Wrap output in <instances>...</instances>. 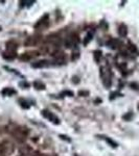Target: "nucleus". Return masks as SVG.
Wrapping results in <instances>:
<instances>
[{
  "label": "nucleus",
  "instance_id": "1",
  "mask_svg": "<svg viewBox=\"0 0 139 156\" xmlns=\"http://www.w3.org/2000/svg\"><path fill=\"white\" fill-rule=\"evenodd\" d=\"M12 134L18 142L22 143L26 140L27 134H28V130L25 127H17V128H15V129H13Z\"/></svg>",
  "mask_w": 139,
  "mask_h": 156
},
{
  "label": "nucleus",
  "instance_id": "2",
  "mask_svg": "<svg viewBox=\"0 0 139 156\" xmlns=\"http://www.w3.org/2000/svg\"><path fill=\"white\" fill-rule=\"evenodd\" d=\"M14 151V145L9 140H3L0 144V156H9Z\"/></svg>",
  "mask_w": 139,
  "mask_h": 156
},
{
  "label": "nucleus",
  "instance_id": "3",
  "mask_svg": "<svg viewBox=\"0 0 139 156\" xmlns=\"http://www.w3.org/2000/svg\"><path fill=\"white\" fill-rule=\"evenodd\" d=\"M100 77L103 79V83L106 87H109L111 85V72L108 67L100 68Z\"/></svg>",
  "mask_w": 139,
  "mask_h": 156
},
{
  "label": "nucleus",
  "instance_id": "4",
  "mask_svg": "<svg viewBox=\"0 0 139 156\" xmlns=\"http://www.w3.org/2000/svg\"><path fill=\"white\" fill-rule=\"evenodd\" d=\"M79 36L77 34H72L70 36H68L65 40V47L67 48H72V47H75L77 44H79Z\"/></svg>",
  "mask_w": 139,
  "mask_h": 156
},
{
  "label": "nucleus",
  "instance_id": "5",
  "mask_svg": "<svg viewBox=\"0 0 139 156\" xmlns=\"http://www.w3.org/2000/svg\"><path fill=\"white\" fill-rule=\"evenodd\" d=\"M42 40V37L40 34H34V36H30L25 40L24 44L25 46L29 47V46H36V45L39 44Z\"/></svg>",
  "mask_w": 139,
  "mask_h": 156
},
{
  "label": "nucleus",
  "instance_id": "6",
  "mask_svg": "<svg viewBox=\"0 0 139 156\" xmlns=\"http://www.w3.org/2000/svg\"><path fill=\"white\" fill-rule=\"evenodd\" d=\"M54 62L55 65H65L67 62L66 55H65L64 52L58 51L57 53L54 55Z\"/></svg>",
  "mask_w": 139,
  "mask_h": 156
},
{
  "label": "nucleus",
  "instance_id": "7",
  "mask_svg": "<svg viewBox=\"0 0 139 156\" xmlns=\"http://www.w3.org/2000/svg\"><path fill=\"white\" fill-rule=\"evenodd\" d=\"M49 25V20H48V16L45 15L43 18H41L39 21L37 22V24L35 25V28L36 29H40V30H44L47 28V26Z\"/></svg>",
  "mask_w": 139,
  "mask_h": 156
},
{
  "label": "nucleus",
  "instance_id": "8",
  "mask_svg": "<svg viewBox=\"0 0 139 156\" xmlns=\"http://www.w3.org/2000/svg\"><path fill=\"white\" fill-rule=\"evenodd\" d=\"M42 115L44 118H46L47 120L51 121L52 123H54V124H59L60 123V120L58 117H55V115L52 114V112H48V110H43L42 112Z\"/></svg>",
  "mask_w": 139,
  "mask_h": 156
},
{
  "label": "nucleus",
  "instance_id": "9",
  "mask_svg": "<svg viewBox=\"0 0 139 156\" xmlns=\"http://www.w3.org/2000/svg\"><path fill=\"white\" fill-rule=\"evenodd\" d=\"M39 55V52L38 51H30V52H25L20 56V59L24 60V62H27V60H32V58L37 57Z\"/></svg>",
  "mask_w": 139,
  "mask_h": 156
},
{
  "label": "nucleus",
  "instance_id": "10",
  "mask_svg": "<svg viewBox=\"0 0 139 156\" xmlns=\"http://www.w3.org/2000/svg\"><path fill=\"white\" fill-rule=\"evenodd\" d=\"M107 45L112 49H118L122 46V43L118 39H111L107 42Z\"/></svg>",
  "mask_w": 139,
  "mask_h": 156
},
{
  "label": "nucleus",
  "instance_id": "11",
  "mask_svg": "<svg viewBox=\"0 0 139 156\" xmlns=\"http://www.w3.org/2000/svg\"><path fill=\"white\" fill-rule=\"evenodd\" d=\"M50 65V62L48 60H39V62H32V68H36V69H40V68H46L48 67Z\"/></svg>",
  "mask_w": 139,
  "mask_h": 156
},
{
  "label": "nucleus",
  "instance_id": "12",
  "mask_svg": "<svg viewBox=\"0 0 139 156\" xmlns=\"http://www.w3.org/2000/svg\"><path fill=\"white\" fill-rule=\"evenodd\" d=\"M16 51H11V50H6L3 52V57L7 60H12L16 57Z\"/></svg>",
  "mask_w": 139,
  "mask_h": 156
},
{
  "label": "nucleus",
  "instance_id": "13",
  "mask_svg": "<svg viewBox=\"0 0 139 156\" xmlns=\"http://www.w3.org/2000/svg\"><path fill=\"white\" fill-rule=\"evenodd\" d=\"M118 34L120 37H126L128 34V27L125 24H120L118 27Z\"/></svg>",
  "mask_w": 139,
  "mask_h": 156
},
{
  "label": "nucleus",
  "instance_id": "14",
  "mask_svg": "<svg viewBox=\"0 0 139 156\" xmlns=\"http://www.w3.org/2000/svg\"><path fill=\"white\" fill-rule=\"evenodd\" d=\"M6 50H11V51H16L17 50V43L14 41H9L6 43Z\"/></svg>",
  "mask_w": 139,
  "mask_h": 156
},
{
  "label": "nucleus",
  "instance_id": "15",
  "mask_svg": "<svg viewBox=\"0 0 139 156\" xmlns=\"http://www.w3.org/2000/svg\"><path fill=\"white\" fill-rule=\"evenodd\" d=\"M1 93H2V95H4V96H12V95L16 94V90H13L12 87H6Z\"/></svg>",
  "mask_w": 139,
  "mask_h": 156
},
{
  "label": "nucleus",
  "instance_id": "16",
  "mask_svg": "<svg viewBox=\"0 0 139 156\" xmlns=\"http://www.w3.org/2000/svg\"><path fill=\"white\" fill-rule=\"evenodd\" d=\"M34 87H36L37 90H45V84L43 83V82L39 81V80L34 82Z\"/></svg>",
  "mask_w": 139,
  "mask_h": 156
},
{
  "label": "nucleus",
  "instance_id": "17",
  "mask_svg": "<svg viewBox=\"0 0 139 156\" xmlns=\"http://www.w3.org/2000/svg\"><path fill=\"white\" fill-rule=\"evenodd\" d=\"M128 48H129V50H130L131 52H132V53H137V52H138V50H137V48H136V46L134 44H132V43H129Z\"/></svg>",
  "mask_w": 139,
  "mask_h": 156
},
{
  "label": "nucleus",
  "instance_id": "18",
  "mask_svg": "<svg viewBox=\"0 0 139 156\" xmlns=\"http://www.w3.org/2000/svg\"><path fill=\"white\" fill-rule=\"evenodd\" d=\"M100 57H102V52L100 51H94V59H95V62H100Z\"/></svg>",
  "mask_w": 139,
  "mask_h": 156
},
{
  "label": "nucleus",
  "instance_id": "19",
  "mask_svg": "<svg viewBox=\"0 0 139 156\" xmlns=\"http://www.w3.org/2000/svg\"><path fill=\"white\" fill-rule=\"evenodd\" d=\"M91 40H92V34H91V32H89V34H88L87 36H86V39L84 40V44L87 45L88 43H89V41H91Z\"/></svg>",
  "mask_w": 139,
  "mask_h": 156
},
{
  "label": "nucleus",
  "instance_id": "20",
  "mask_svg": "<svg viewBox=\"0 0 139 156\" xmlns=\"http://www.w3.org/2000/svg\"><path fill=\"white\" fill-rule=\"evenodd\" d=\"M106 140H107V143H109V144H110L111 146H112L113 148H116V147H117V144L113 142L112 140H110V138H106Z\"/></svg>",
  "mask_w": 139,
  "mask_h": 156
},
{
  "label": "nucleus",
  "instance_id": "21",
  "mask_svg": "<svg viewBox=\"0 0 139 156\" xmlns=\"http://www.w3.org/2000/svg\"><path fill=\"white\" fill-rule=\"evenodd\" d=\"M79 57H80V53H79V52H75V53H74V52H73V53H72V57H71V59H72V60H77V58H79Z\"/></svg>",
  "mask_w": 139,
  "mask_h": 156
},
{
  "label": "nucleus",
  "instance_id": "22",
  "mask_svg": "<svg viewBox=\"0 0 139 156\" xmlns=\"http://www.w3.org/2000/svg\"><path fill=\"white\" fill-rule=\"evenodd\" d=\"M79 95H80V96H84L85 97V95H86V96H88V95H89V92H87V90H80Z\"/></svg>",
  "mask_w": 139,
  "mask_h": 156
},
{
  "label": "nucleus",
  "instance_id": "23",
  "mask_svg": "<svg viewBox=\"0 0 139 156\" xmlns=\"http://www.w3.org/2000/svg\"><path fill=\"white\" fill-rule=\"evenodd\" d=\"M20 3L22 4V6L23 5H30V4L34 3V1H21Z\"/></svg>",
  "mask_w": 139,
  "mask_h": 156
}]
</instances>
